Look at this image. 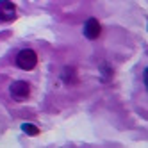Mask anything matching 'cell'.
Masks as SVG:
<instances>
[{
	"label": "cell",
	"mask_w": 148,
	"mask_h": 148,
	"mask_svg": "<svg viewBox=\"0 0 148 148\" xmlns=\"http://www.w3.org/2000/svg\"><path fill=\"white\" fill-rule=\"evenodd\" d=\"M14 18H16V5L9 0H0V20L11 22Z\"/></svg>",
	"instance_id": "obj_4"
},
{
	"label": "cell",
	"mask_w": 148,
	"mask_h": 148,
	"mask_svg": "<svg viewBox=\"0 0 148 148\" xmlns=\"http://www.w3.org/2000/svg\"><path fill=\"white\" fill-rule=\"evenodd\" d=\"M22 130L25 134H29V136H38L39 134V129H38L36 125H32V123H23L22 125Z\"/></svg>",
	"instance_id": "obj_6"
},
{
	"label": "cell",
	"mask_w": 148,
	"mask_h": 148,
	"mask_svg": "<svg viewBox=\"0 0 148 148\" xmlns=\"http://www.w3.org/2000/svg\"><path fill=\"white\" fill-rule=\"evenodd\" d=\"M61 79L64 80V82H71V84H75L77 82V71H75V68L73 66H66L64 70H62V75H61Z\"/></svg>",
	"instance_id": "obj_5"
},
{
	"label": "cell",
	"mask_w": 148,
	"mask_h": 148,
	"mask_svg": "<svg viewBox=\"0 0 148 148\" xmlns=\"http://www.w3.org/2000/svg\"><path fill=\"white\" fill-rule=\"evenodd\" d=\"M9 95H11V98L16 100V102H25L30 95V86L29 82L25 80H16L13 82L11 86H9Z\"/></svg>",
	"instance_id": "obj_2"
},
{
	"label": "cell",
	"mask_w": 148,
	"mask_h": 148,
	"mask_svg": "<svg viewBox=\"0 0 148 148\" xmlns=\"http://www.w3.org/2000/svg\"><path fill=\"white\" fill-rule=\"evenodd\" d=\"M102 34V25L97 18H88V22L84 23V36L88 39H97Z\"/></svg>",
	"instance_id": "obj_3"
},
{
	"label": "cell",
	"mask_w": 148,
	"mask_h": 148,
	"mask_svg": "<svg viewBox=\"0 0 148 148\" xmlns=\"http://www.w3.org/2000/svg\"><path fill=\"white\" fill-rule=\"evenodd\" d=\"M36 64H38V56H36L34 50L23 48V50L18 52V56H16V66H18L20 70L30 71V70L36 68Z\"/></svg>",
	"instance_id": "obj_1"
},
{
	"label": "cell",
	"mask_w": 148,
	"mask_h": 148,
	"mask_svg": "<svg viewBox=\"0 0 148 148\" xmlns=\"http://www.w3.org/2000/svg\"><path fill=\"white\" fill-rule=\"evenodd\" d=\"M100 71H102V80H103V82H107V80L112 77V68H109V64H103V66L100 68Z\"/></svg>",
	"instance_id": "obj_7"
}]
</instances>
